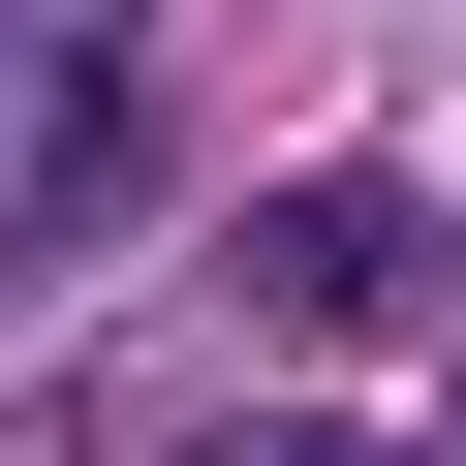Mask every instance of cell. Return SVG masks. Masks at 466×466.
I'll return each mask as SVG.
<instances>
[{"mask_svg": "<svg viewBox=\"0 0 466 466\" xmlns=\"http://www.w3.org/2000/svg\"><path fill=\"white\" fill-rule=\"evenodd\" d=\"M0 466H63V435H0Z\"/></svg>", "mask_w": 466, "mask_h": 466, "instance_id": "cell-3", "label": "cell"}, {"mask_svg": "<svg viewBox=\"0 0 466 466\" xmlns=\"http://www.w3.org/2000/svg\"><path fill=\"white\" fill-rule=\"evenodd\" d=\"M249 342H466V218L435 187H373V156H311V187H249Z\"/></svg>", "mask_w": 466, "mask_h": 466, "instance_id": "cell-1", "label": "cell"}, {"mask_svg": "<svg viewBox=\"0 0 466 466\" xmlns=\"http://www.w3.org/2000/svg\"><path fill=\"white\" fill-rule=\"evenodd\" d=\"M125 187H156V63H125V32H32V156H0V218L63 249V218H125Z\"/></svg>", "mask_w": 466, "mask_h": 466, "instance_id": "cell-2", "label": "cell"}]
</instances>
